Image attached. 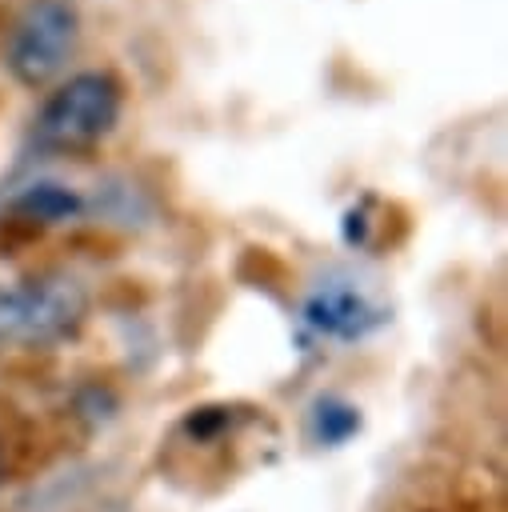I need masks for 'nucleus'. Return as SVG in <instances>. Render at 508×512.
<instances>
[{
  "instance_id": "f257e3e1",
  "label": "nucleus",
  "mask_w": 508,
  "mask_h": 512,
  "mask_svg": "<svg viewBox=\"0 0 508 512\" xmlns=\"http://www.w3.org/2000/svg\"><path fill=\"white\" fill-rule=\"evenodd\" d=\"M124 88L112 72L88 68L68 76L36 112L32 140L44 152H88L96 148L120 120Z\"/></svg>"
},
{
  "instance_id": "f03ea898",
  "label": "nucleus",
  "mask_w": 508,
  "mask_h": 512,
  "mask_svg": "<svg viewBox=\"0 0 508 512\" xmlns=\"http://www.w3.org/2000/svg\"><path fill=\"white\" fill-rule=\"evenodd\" d=\"M84 320V292L68 276H24L0 284V344H56Z\"/></svg>"
},
{
  "instance_id": "7ed1b4c3",
  "label": "nucleus",
  "mask_w": 508,
  "mask_h": 512,
  "mask_svg": "<svg viewBox=\"0 0 508 512\" xmlns=\"http://www.w3.org/2000/svg\"><path fill=\"white\" fill-rule=\"evenodd\" d=\"M76 40H80V12L72 0H28L8 28L4 64L16 84L40 88L68 64Z\"/></svg>"
},
{
  "instance_id": "20e7f679",
  "label": "nucleus",
  "mask_w": 508,
  "mask_h": 512,
  "mask_svg": "<svg viewBox=\"0 0 508 512\" xmlns=\"http://www.w3.org/2000/svg\"><path fill=\"white\" fill-rule=\"evenodd\" d=\"M304 324L316 328L320 336H332V340H356V336H364L368 328L380 324V308H372L356 288L324 284L308 296Z\"/></svg>"
},
{
  "instance_id": "39448f33",
  "label": "nucleus",
  "mask_w": 508,
  "mask_h": 512,
  "mask_svg": "<svg viewBox=\"0 0 508 512\" xmlns=\"http://www.w3.org/2000/svg\"><path fill=\"white\" fill-rule=\"evenodd\" d=\"M16 212H24L28 220L56 224V220H68L80 212V196L68 192L64 184H32L16 196Z\"/></svg>"
},
{
  "instance_id": "423d86ee",
  "label": "nucleus",
  "mask_w": 508,
  "mask_h": 512,
  "mask_svg": "<svg viewBox=\"0 0 508 512\" xmlns=\"http://www.w3.org/2000/svg\"><path fill=\"white\" fill-rule=\"evenodd\" d=\"M356 408L340 404V400H320L316 404V436L320 440H344L356 428Z\"/></svg>"
}]
</instances>
